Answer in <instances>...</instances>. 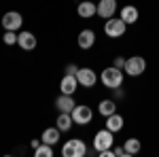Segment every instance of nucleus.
<instances>
[{"mask_svg": "<svg viewBox=\"0 0 159 157\" xmlns=\"http://www.w3.org/2000/svg\"><path fill=\"white\" fill-rule=\"evenodd\" d=\"M100 81L108 89H117V87L123 85V70L117 68V66H108V68H104L100 72Z\"/></svg>", "mask_w": 159, "mask_h": 157, "instance_id": "nucleus-1", "label": "nucleus"}, {"mask_svg": "<svg viewBox=\"0 0 159 157\" xmlns=\"http://www.w3.org/2000/svg\"><path fill=\"white\" fill-rule=\"evenodd\" d=\"M61 155L64 157H85L87 155V145L81 138H72L61 146Z\"/></svg>", "mask_w": 159, "mask_h": 157, "instance_id": "nucleus-2", "label": "nucleus"}, {"mask_svg": "<svg viewBox=\"0 0 159 157\" xmlns=\"http://www.w3.org/2000/svg\"><path fill=\"white\" fill-rule=\"evenodd\" d=\"M144 70H147V60L142 55H132V58L125 60L123 72L127 76H140V74H144Z\"/></svg>", "mask_w": 159, "mask_h": 157, "instance_id": "nucleus-3", "label": "nucleus"}, {"mask_svg": "<svg viewBox=\"0 0 159 157\" xmlns=\"http://www.w3.org/2000/svg\"><path fill=\"white\" fill-rule=\"evenodd\" d=\"M125 30H127V24L123 21L121 17H110V19H106V24H104V34L110 36V38L123 36Z\"/></svg>", "mask_w": 159, "mask_h": 157, "instance_id": "nucleus-4", "label": "nucleus"}, {"mask_svg": "<svg viewBox=\"0 0 159 157\" xmlns=\"http://www.w3.org/2000/svg\"><path fill=\"white\" fill-rule=\"evenodd\" d=\"M70 115L74 119V125H89L93 121V110L89 109L87 104H76Z\"/></svg>", "mask_w": 159, "mask_h": 157, "instance_id": "nucleus-5", "label": "nucleus"}, {"mask_svg": "<svg viewBox=\"0 0 159 157\" xmlns=\"http://www.w3.org/2000/svg\"><path fill=\"white\" fill-rule=\"evenodd\" d=\"M93 149L96 151H104V149H110V146L115 145V134L110 132V130H100V132H96V136H93Z\"/></svg>", "mask_w": 159, "mask_h": 157, "instance_id": "nucleus-6", "label": "nucleus"}, {"mask_svg": "<svg viewBox=\"0 0 159 157\" xmlns=\"http://www.w3.org/2000/svg\"><path fill=\"white\" fill-rule=\"evenodd\" d=\"M21 25H24V17H21V13L9 11V13L2 15V28H4V30H13V32H17Z\"/></svg>", "mask_w": 159, "mask_h": 157, "instance_id": "nucleus-7", "label": "nucleus"}, {"mask_svg": "<svg viewBox=\"0 0 159 157\" xmlns=\"http://www.w3.org/2000/svg\"><path fill=\"white\" fill-rule=\"evenodd\" d=\"M76 81L81 87H87V89H91L93 85L98 83V74L93 68H79V72H76Z\"/></svg>", "mask_w": 159, "mask_h": 157, "instance_id": "nucleus-8", "label": "nucleus"}, {"mask_svg": "<svg viewBox=\"0 0 159 157\" xmlns=\"http://www.w3.org/2000/svg\"><path fill=\"white\" fill-rule=\"evenodd\" d=\"M115 13H117V0H100L98 2V17H102L104 21L110 19V17H115Z\"/></svg>", "mask_w": 159, "mask_h": 157, "instance_id": "nucleus-9", "label": "nucleus"}, {"mask_svg": "<svg viewBox=\"0 0 159 157\" xmlns=\"http://www.w3.org/2000/svg\"><path fill=\"white\" fill-rule=\"evenodd\" d=\"M17 45L24 49V51H34L38 45L36 36L32 34V32H28V30H21L19 34H17Z\"/></svg>", "mask_w": 159, "mask_h": 157, "instance_id": "nucleus-10", "label": "nucleus"}, {"mask_svg": "<svg viewBox=\"0 0 159 157\" xmlns=\"http://www.w3.org/2000/svg\"><path fill=\"white\" fill-rule=\"evenodd\" d=\"M76 89H79L76 74H64L61 81H60V91H61V94H68V96H74Z\"/></svg>", "mask_w": 159, "mask_h": 157, "instance_id": "nucleus-11", "label": "nucleus"}, {"mask_svg": "<svg viewBox=\"0 0 159 157\" xmlns=\"http://www.w3.org/2000/svg\"><path fill=\"white\" fill-rule=\"evenodd\" d=\"M74 106H76V102H74V98L68 96V94H61V96L55 98V109L60 110V113H72Z\"/></svg>", "mask_w": 159, "mask_h": 157, "instance_id": "nucleus-12", "label": "nucleus"}, {"mask_svg": "<svg viewBox=\"0 0 159 157\" xmlns=\"http://www.w3.org/2000/svg\"><path fill=\"white\" fill-rule=\"evenodd\" d=\"M76 13H79V17L89 19V17H93V15L98 13V4H96V2H91V0H83V2H79Z\"/></svg>", "mask_w": 159, "mask_h": 157, "instance_id": "nucleus-13", "label": "nucleus"}, {"mask_svg": "<svg viewBox=\"0 0 159 157\" xmlns=\"http://www.w3.org/2000/svg\"><path fill=\"white\" fill-rule=\"evenodd\" d=\"M76 43H79V47L81 49H91L96 45V32L93 30H83L79 38H76Z\"/></svg>", "mask_w": 159, "mask_h": 157, "instance_id": "nucleus-14", "label": "nucleus"}, {"mask_svg": "<svg viewBox=\"0 0 159 157\" xmlns=\"http://www.w3.org/2000/svg\"><path fill=\"white\" fill-rule=\"evenodd\" d=\"M123 123H125V121H123L121 115H119V113H112V115L106 117V123H104V125H106V130H110L112 134H117V132L123 130Z\"/></svg>", "mask_w": 159, "mask_h": 157, "instance_id": "nucleus-15", "label": "nucleus"}, {"mask_svg": "<svg viewBox=\"0 0 159 157\" xmlns=\"http://www.w3.org/2000/svg\"><path fill=\"white\" fill-rule=\"evenodd\" d=\"M138 17H140V13H138V9H136L134 4H125L121 9V19L125 21V24H136L138 21Z\"/></svg>", "mask_w": 159, "mask_h": 157, "instance_id": "nucleus-16", "label": "nucleus"}, {"mask_svg": "<svg viewBox=\"0 0 159 157\" xmlns=\"http://www.w3.org/2000/svg\"><path fill=\"white\" fill-rule=\"evenodd\" d=\"M60 138H61V132L57 130V125H55V127H47V130L43 132V136H40V140H43V142H47V145H51V146L57 145V142H60Z\"/></svg>", "mask_w": 159, "mask_h": 157, "instance_id": "nucleus-17", "label": "nucleus"}, {"mask_svg": "<svg viewBox=\"0 0 159 157\" xmlns=\"http://www.w3.org/2000/svg\"><path fill=\"white\" fill-rule=\"evenodd\" d=\"M55 125H57V130H60V132H68V130L74 125L72 115H70V113H60V115H57V119H55Z\"/></svg>", "mask_w": 159, "mask_h": 157, "instance_id": "nucleus-18", "label": "nucleus"}, {"mask_svg": "<svg viewBox=\"0 0 159 157\" xmlns=\"http://www.w3.org/2000/svg\"><path fill=\"white\" fill-rule=\"evenodd\" d=\"M98 113L102 115V117H104V119H106L108 115L117 113V102H115L112 98H110V100H102V102L98 104Z\"/></svg>", "mask_w": 159, "mask_h": 157, "instance_id": "nucleus-19", "label": "nucleus"}, {"mask_svg": "<svg viewBox=\"0 0 159 157\" xmlns=\"http://www.w3.org/2000/svg\"><path fill=\"white\" fill-rule=\"evenodd\" d=\"M123 149H125L127 157H132V155H136V153H140L142 142H140L138 138H127V140H125V145H123Z\"/></svg>", "mask_w": 159, "mask_h": 157, "instance_id": "nucleus-20", "label": "nucleus"}, {"mask_svg": "<svg viewBox=\"0 0 159 157\" xmlns=\"http://www.w3.org/2000/svg\"><path fill=\"white\" fill-rule=\"evenodd\" d=\"M34 155L36 157H53V146L47 145V142H40V145L34 149Z\"/></svg>", "mask_w": 159, "mask_h": 157, "instance_id": "nucleus-21", "label": "nucleus"}, {"mask_svg": "<svg viewBox=\"0 0 159 157\" xmlns=\"http://www.w3.org/2000/svg\"><path fill=\"white\" fill-rule=\"evenodd\" d=\"M2 40H4V45H17V32H13V30H4V36H2Z\"/></svg>", "mask_w": 159, "mask_h": 157, "instance_id": "nucleus-22", "label": "nucleus"}, {"mask_svg": "<svg viewBox=\"0 0 159 157\" xmlns=\"http://www.w3.org/2000/svg\"><path fill=\"white\" fill-rule=\"evenodd\" d=\"M112 66H117V68H125V58H121V55H117V58H115V62H112Z\"/></svg>", "mask_w": 159, "mask_h": 157, "instance_id": "nucleus-23", "label": "nucleus"}, {"mask_svg": "<svg viewBox=\"0 0 159 157\" xmlns=\"http://www.w3.org/2000/svg\"><path fill=\"white\" fill-rule=\"evenodd\" d=\"M100 157H115V149L110 146V149H104V151H98Z\"/></svg>", "mask_w": 159, "mask_h": 157, "instance_id": "nucleus-24", "label": "nucleus"}, {"mask_svg": "<svg viewBox=\"0 0 159 157\" xmlns=\"http://www.w3.org/2000/svg\"><path fill=\"white\" fill-rule=\"evenodd\" d=\"M79 72V66H76V64H68V66H66V74H76Z\"/></svg>", "mask_w": 159, "mask_h": 157, "instance_id": "nucleus-25", "label": "nucleus"}, {"mask_svg": "<svg viewBox=\"0 0 159 157\" xmlns=\"http://www.w3.org/2000/svg\"><path fill=\"white\" fill-rule=\"evenodd\" d=\"M115 157H127L125 149H123V146H117V149H115Z\"/></svg>", "mask_w": 159, "mask_h": 157, "instance_id": "nucleus-26", "label": "nucleus"}, {"mask_svg": "<svg viewBox=\"0 0 159 157\" xmlns=\"http://www.w3.org/2000/svg\"><path fill=\"white\" fill-rule=\"evenodd\" d=\"M115 98H125V91H123L121 87H117V89H115Z\"/></svg>", "mask_w": 159, "mask_h": 157, "instance_id": "nucleus-27", "label": "nucleus"}, {"mask_svg": "<svg viewBox=\"0 0 159 157\" xmlns=\"http://www.w3.org/2000/svg\"><path fill=\"white\" fill-rule=\"evenodd\" d=\"M40 142H43V140H32V142H30V145H32V149H36V146L40 145Z\"/></svg>", "mask_w": 159, "mask_h": 157, "instance_id": "nucleus-28", "label": "nucleus"}]
</instances>
